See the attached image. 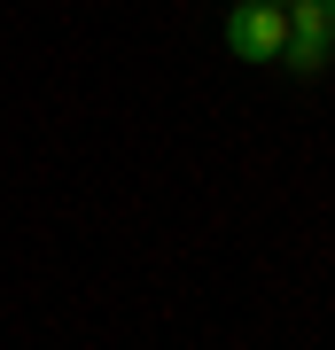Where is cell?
<instances>
[{"instance_id": "6da1fadb", "label": "cell", "mask_w": 335, "mask_h": 350, "mask_svg": "<svg viewBox=\"0 0 335 350\" xmlns=\"http://www.w3.org/2000/svg\"><path fill=\"white\" fill-rule=\"evenodd\" d=\"M226 47H234L242 63H281L288 55V8H273V0H234Z\"/></svg>"}, {"instance_id": "7a4b0ae2", "label": "cell", "mask_w": 335, "mask_h": 350, "mask_svg": "<svg viewBox=\"0 0 335 350\" xmlns=\"http://www.w3.org/2000/svg\"><path fill=\"white\" fill-rule=\"evenodd\" d=\"M297 78L327 70L335 63V16L320 8V0H288V55H281Z\"/></svg>"}, {"instance_id": "3957f363", "label": "cell", "mask_w": 335, "mask_h": 350, "mask_svg": "<svg viewBox=\"0 0 335 350\" xmlns=\"http://www.w3.org/2000/svg\"><path fill=\"white\" fill-rule=\"evenodd\" d=\"M320 8H327V16H335V0H320Z\"/></svg>"}, {"instance_id": "277c9868", "label": "cell", "mask_w": 335, "mask_h": 350, "mask_svg": "<svg viewBox=\"0 0 335 350\" xmlns=\"http://www.w3.org/2000/svg\"><path fill=\"white\" fill-rule=\"evenodd\" d=\"M273 8H288V0H273Z\"/></svg>"}]
</instances>
